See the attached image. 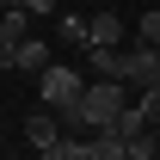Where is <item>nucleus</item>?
<instances>
[{
  "label": "nucleus",
  "mask_w": 160,
  "mask_h": 160,
  "mask_svg": "<svg viewBox=\"0 0 160 160\" xmlns=\"http://www.w3.org/2000/svg\"><path fill=\"white\" fill-rule=\"evenodd\" d=\"M25 142H31V148H56V142H62V117L49 111V105H43L37 117L25 123Z\"/></svg>",
  "instance_id": "5"
},
{
  "label": "nucleus",
  "mask_w": 160,
  "mask_h": 160,
  "mask_svg": "<svg viewBox=\"0 0 160 160\" xmlns=\"http://www.w3.org/2000/svg\"><path fill=\"white\" fill-rule=\"evenodd\" d=\"M160 80V49L154 43H129V56H123V86H154Z\"/></svg>",
  "instance_id": "2"
},
{
  "label": "nucleus",
  "mask_w": 160,
  "mask_h": 160,
  "mask_svg": "<svg viewBox=\"0 0 160 160\" xmlns=\"http://www.w3.org/2000/svg\"><path fill=\"white\" fill-rule=\"evenodd\" d=\"M12 68H37V74H43V68H49V43H43V37H25L19 49H12Z\"/></svg>",
  "instance_id": "6"
},
{
  "label": "nucleus",
  "mask_w": 160,
  "mask_h": 160,
  "mask_svg": "<svg viewBox=\"0 0 160 160\" xmlns=\"http://www.w3.org/2000/svg\"><path fill=\"white\" fill-rule=\"evenodd\" d=\"M142 111H148V123L160 117V80H154V86H142Z\"/></svg>",
  "instance_id": "11"
},
{
  "label": "nucleus",
  "mask_w": 160,
  "mask_h": 160,
  "mask_svg": "<svg viewBox=\"0 0 160 160\" xmlns=\"http://www.w3.org/2000/svg\"><path fill=\"white\" fill-rule=\"evenodd\" d=\"M80 86H86V80H80V68H56V62H49V68L37 74V99L49 105V111H62L68 99H80Z\"/></svg>",
  "instance_id": "1"
},
{
  "label": "nucleus",
  "mask_w": 160,
  "mask_h": 160,
  "mask_svg": "<svg viewBox=\"0 0 160 160\" xmlns=\"http://www.w3.org/2000/svg\"><path fill=\"white\" fill-rule=\"evenodd\" d=\"M123 43V12H92L86 19V43L80 49H117Z\"/></svg>",
  "instance_id": "4"
},
{
  "label": "nucleus",
  "mask_w": 160,
  "mask_h": 160,
  "mask_svg": "<svg viewBox=\"0 0 160 160\" xmlns=\"http://www.w3.org/2000/svg\"><path fill=\"white\" fill-rule=\"evenodd\" d=\"M31 37V12H19V6H6L0 12V68H12V49Z\"/></svg>",
  "instance_id": "3"
},
{
  "label": "nucleus",
  "mask_w": 160,
  "mask_h": 160,
  "mask_svg": "<svg viewBox=\"0 0 160 160\" xmlns=\"http://www.w3.org/2000/svg\"><path fill=\"white\" fill-rule=\"evenodd\" d=\"M37 160H68V154H62V142H56V148H37Z\"/></svg>",
  "instance_id": "12"
},
{
  "label": "nucleus",
  "mask_w": 160,
  "mask_h": 160,
  "mask_svg": "<svg viewBox=\"0 0 160 160\" xmlns=\"http://www.w3.org/2000/svg\"><path fill=\"white\" fill-rule=\"evenodd\" d=\"M86 68L99 80H123V49H86Z\"/></svg>",
  "instance_id": "7"
},
{
  "label": "nucleus",
  "mask_w": 160,
  "mask_h": 160,
  "mask_svg": "<svg viewBox=\"0 0 160 160\" xmlns=\"http://www.w3.org/2000/svg\"><path fill=\"white\" fill-rule=\"evenodd\" d=\"M6 6H12V0H0V12H6Z\"/></svg>",
  "instance_id": "13"
},
{
  "label": "nucleus",
  "mask_w": 160,
  "mask_h": 160,
  "mask_svg": "<svg viewBox=\"0 0 160 160\" xmlns=\"http://www.w3.org/2000/svg\"><path fill=\"white\" fill-rule=\"evenodd\" d=\"M56 37H62V43H86V19L62 6V12H56Z\"/></svg>",
  "instance_id": "8"
},
{
  "label": "nucleus",
  "mask_w": 160,
  "mask_h": 160,
  "mask_svg": "<svg viewBox=\"0 0 160 160\" xmlns=\"http://www.w3.org/2000/svg\"><path fill=\"white\" fill-rule=\"evenodd\" d=\"M136 43H154V49H160V6L136 19Z\"/></svg>",
  "instance_id": "10"
},
{
  "label": "nucleus",
  "mask_w": 160,
  "mask_h": 160,
  "mask_svg": "<svg viewBox=\"0 0 160 160\" xmlns=\"http://www.w3.org/2000/svg\"><path fill=\"white\" fill-rule=\"evenodd\" d=\"M123 160H160V142H154V136H136V142H123Z\"/></svg>",
  "instance_id": "9"
},
{
  "label": "nucleus",
  "mask_w": 160,
  "mask_h": 160,
  "mask_svg": "<svg viewBox=\"0 0 160 160\" xmlns=\"http://www.w3.org/2000/svg\"><path fill=\"white\" fill-rule=\"evenodd\" d=\"M62 6H74V0H62Z\"/></svg>",
  "instance_id": "14"
}]
</instances>
